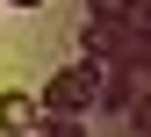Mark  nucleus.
Segmentation results:
<instances>
[{
    "label": "nucleus",
    "mask_w": 151,
    "mask_h": 137,
    "mask_svg": "<svg viewBox=\"0 0 151 137\" xmlns=\"http://www.w3.org/2000/svg\"><path fill=\"white\" fill-rule=\"evenodd\" d=\"M7 7H43V0H7Z\"/></svg>",
    "instance_id": "nucleus-5"
},
{
    "label": "nucleus",
    "mask_w": 151,
    "mask_h": 137,
    "mask_svg": "<svg viewBox=\"0 0 151 137\" xmlns=\"http://www.w3.org/2000/svg\"><path fill=\"white\" fill-rule=\"evenodd\" d=\"M86 22H144L137 0H86Z\"/></svg>",
    "instance_id": "nucleus-3"
},
{
    "label": "nucleus",
    "mask_w": 151,
    "mask_h": 137,
    "mask_svg": "<svg viewBox=\"0 0 151 137\" xmlns=\"http://www.w3.org/2000/svg\"><path fill=\"white\" fill-rule=\"evenodd\" d=\"M29 137H36V130H29Z\"/></svg>",
    "instance_id": "nucleus-7"
},
{
    "label": "nucleus",
    "mask_w": 151,
    "mask_h": 137,
    "mask_svg": "<svg viewBox=\"0 0 151 137\" xmlns=\"http://www.w3.org/2000/svg\"><path fill=\"white\" fill-rule=\"evenodd\" d=\"M0 7H7V0H0Z\"/></svg>",
    "instance_id": "nucleus-6"
},
{
    "label": "nucleus",
    "mask_w": 151,
    "mask_h": 137,
    "mask_svg": "<svg viewBox=\"0 0 151 137\" xmlns=\"http://www.w3.org/2000/svg\"><path fill=\"white\" fill-rule=\"evenodd\" d=\"M93 101H101V65H86V58H79V65H65L58 80L36 94V108H43V115H72V123H79Z\"/></svg>",
    "instance_id": "nucleus-1"
},
{
    "label": "nucleus",
    "mask_w": 151,
    "mask_h": 137,
    "mask_svg": "<svg viewBox=\"0 0 151 137\" xmlns=\"http://www.w3.org/2000/svg\"><path fill=\"white\" fill-rule=\"evenodd\" d=\"M36 123H43L36 94H0V130H7V137H29Z\"/></svg>",
    "instance_id": "nucleus-2"
},
{
    "label": "nucleus",
    "mask_w": 151,
    "mask_h": 137,
    "mask_svg": "<svg viewBox=\"0 0 151 137\" xmlns=\"http://www.w3.org/2000/svg\"><path fill=\"white\" fill-rule=\"evenodd\" d=\"M36 137H86V123H72V115H43Z\"/></svg>",
    "instance_id": "nucleus-4"
}]
</instances>
